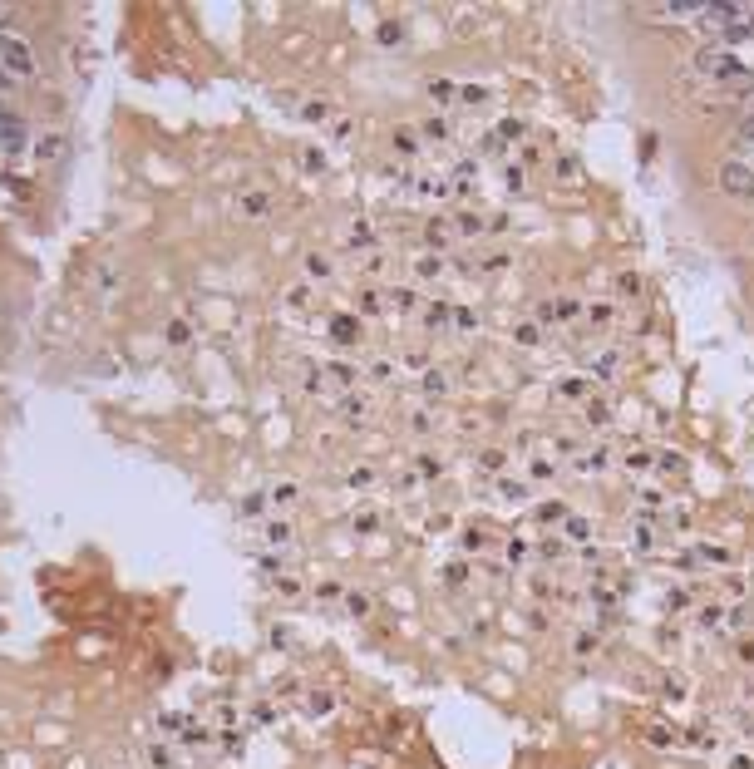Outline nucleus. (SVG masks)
<instances>
[{"mask_svg": "<svg viewBox=\"0 0 754 769\" xmlns=\"http://www.w3.org/2000/svg\"><path fill=\"white\" fill-rule=\"evenodd\" d=\"M700 69H705V74H720V79H730V84H750V74L740 69V60L725 55V50H700Z\"/></svg>", "mask_w": 754, "mask_h": 769, "instance_id": "nucleus-1", "label": "nucleus"}, {"mask_svg": "<svg viewBox=\"0 0 754 769\" xmlns=\"http://www.w3.org/2000/svg\"><path fill=\"white\" fill-rule=\"evenodd\" d=\"M720 188H725L730 198H754V168L740 163V158L725 163V168H720Z\"/></svg>", "mask_w": 754, "mask_h": 769, "instance_id": "nucleus-2", "label": "nucleus"}, {"mask_svg": "<svg viewBox=\"0 0 754 769\" xmlns=\"http://www.w3.org/2000/svg\"><path fill=\"white\" fill-rule=\"evenodd\" d=\"M0 64L10 74H35V60H30V45L15 40V35H0Z\"/></svg>", "mask_w": 754, "mask_h": 769, "instance_id": "nucleus-3", "label": "nucleus"}, {"mask_svg": "<svg viewBox=\"0 0 754 769\" xmlns=\"http://www.w3.org/2000/svg\"><path fill=\"white\" fill-rule=\"evenodd\" d=\"M64 153H69L64 133H50V138H40V143H35V158H40V163H60Z\"/></svg>", "mask_w": 754, "mask_h": 769, "instance_id": "nucleus-4", "label": "nucleus"}, {"mask_svg": "<svg viewBox=\"0 0 754 769\" xmlns=\"http://www.w3.org/2000/svg\"><path fill=\"white\" fill-rule=\"evenodd\" d=\"M237 208H242V218H266V213H271V198H266V193H242Z\"/></svg>", "mask_w": 754, "mask_h": 769, "instance_id": "nucleus-5", "label": "nucleus"}, {"mask_svg": "<svg viewBox=\"0 0 754 769\" xmlns=\"http://www.w3.org/2000/svg\"><path fill=\"white\" fill-rule=\"evenodd\" d=\"M0 148H5V153H15V148H20V123H15V118H10V123H0Z\"/></svg>", "mask_w": 754, "mask_h": 769, "instance_id": "nucleus-6", "label": "nucleus"}, {"mask_svg": "<svg viewBox=\"0 0 754 769\" xmlns=\"http://www.w3.org/2000/svg\"><path fill=\"white\" fill-rule=\"evenodd\" d=\"M355 326H360L355 316H335V326H330V335H335V340H355Z\"/></svg>", "mask_w": 754, "mask_h": 769, "instance_id": "nucleus-7", "label": "nucleus"}, {"mask_svg": "<svg viewBox=\"0 0 754 769\" xmlns=\"http://www.w3.org/2000/svg\"><path fill=\"white\" fill-rule=\"evenodd\" d=\"M567 538H572V543H587V538H592V523H587V518H567Z\"/></svg>", "mask_w": 754, "mask_h": 769, "instance_id": "nucleus-8", "label": "nucleus"}, {"mask_svg": "<svg viewBox=\"0 0 754 769\" xmlns=\"http://www.w3.org/2000/svg\"><path fill=\"white\" fill-rule=\"evenodd\" d=\"M454 89H458V84H449V79H429V94L439 99V104H444V99H454Z\"/></svg>", "mask_w": 754, "mask_h": 769, "instance_id": "nucleus-9", "label": "nucleus"}, {"mask_svg": "<svg viewBox=\"0 0 754 769\" xmlns=\"http://www.w3.org/2000/svg\"><path fill=\"white\" fill-rule=\"evenodd\" d=\"M498 138H523V123H518V118H503V123H498Z\"/></svg>", "mask_w": 754, "mask_h": 769, "instance_id": "nucleus-10", "label": "nucleus"}, {"mask_svg": "<svg viewBox=\"0 0 754 769\" xmlns=\"http://www.w3.org/2000/svg\"><path fill=\"white\" fill-rule=\"evenodd\" d=\"M735 138H740V148H754V118H745V123H740V133H735Z\"/></svg>", "mask_w": 754, "mask_h": 769, "instance_id": "nucleus-11", "label": "nucleus"}, {"mask_svg": "<svg viewBox=\"0 0 754 769\" xmlns=\"http://www.w3.org/2000/svg\"><path fill=\"white\" fill-rule=\"evenodd\" d=\"M587 420H592V425H607V405L592 400V405H587Z\"/></svg>", "mask_w": 754, "mask_h": 769, "instance_id": "nucleus-12", "label": "nucleus"}, {"mask_svg": "<svg viewBox=\"0 0 754 769\" xmlns=\"http://www.w3.org/2000/svg\"><path fill=\"white\" fill-rule=\"evenodd\" d=\"M424 133H429V138H444V133H449V123H444V118H429V123H424Z\"/></svg>", "mask_w": 754, "mask_h": 769, "instance_id": "nucleus-13", "label": "nucleus"}, {"mask_svg": "<svg viewBox=\"0 0 754 769\" xmlns=\"http://www.w3.org/2000/svg\"><path fill=\"white\" fill-rule=\"evenodd\" d=\"M478 227H483V222L473 218V213H458V232H478Z\"/></svg>", "mask_w": 754, "mask_h": 769, "instance_id": "nucleus-14", "label": "nucleus"}, {"mask_svg": "<svg viewBox=\"0 0 754 769\" xmlns=\"http://www.w3.org/2000/svg\"><path fill=\"white\" fill-rule=\"evenodd\" d=\"M350 612H355V617H365V612H370V597H360V592H355V597H350Z\"/></svg>", "mask_w": 754, "mask_h": 769, "instance_id": "nucleus-15", "label": "nucleus"}, {"mask_svg": "<svg viewBox=\"0 0 754 769\" xmlns=\"http://www.w3.org/2000/svg\"><path fill=\"white\" fill-rule=\"evenodd\" d=\"M429 242H434V247H444V242H449V232H444V222H434V227H429Z\"/></svg>", "mask_w": 754, "mask_h": 769, "instance_id": "nucleus-16", "label": "nucleus"}, {"mask_svg": "<svg viewBox=\"0 0 754 769\" xmlns=\"http://www.w3.org/2000/svg\"><path fill=\"white\" fill-rule=\"evenodd\" d=\"M449 321V306H429V326H444Z\"/></svg>", "mask_w": 754, "mask_h": 769, "instance_id": "nucleus-17", "label": "nucleus"}, {"mask_svg": "<svg viewBox=\"0 0 754 769\" xmlns=\"http://www.w3.org/2000/svg\"><path fill=\"white\" fill-rule=\"evenodd\" d=\"M518 340L523 345H538V326H518Z\"/></svg>", "mask_w": 754, "mask_h": 769, "instance_id": "nucleus-18", "label": "nucleus"}, {"mask_svg": "<svg viewBox=\"0 0 754 769\" xmlns=\"http://www.w3.org/2000/svg\"><path fill=\"white\" fill-rule=\"evenodd\" d=\"M424 390H429V395H444V375H424Z\"/></svg>", "mask_w": 754, "mask_h": 769, "instance_id": "nucleus-19", "label": "nucleus"}]
</instances>
